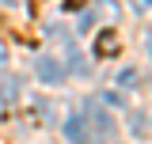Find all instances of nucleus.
<instances>
[{
  "label": "nucleus",
  "instance_id": "obj_1",
  "mask_svg": "<svg viewBox=\"0 0 152 144\" xmlns=\"http://www.w3.org/2000/svg\"><path fill=\"white\" fill-rule=\"evenodd\" d=\"M65 137L72 144H99V140H110L114 137V121L107 114H99V110H80L76 118H69V125H65Z\"/></svg>",
  "mask_w": 152,
  "mask_h": 144
},
{
  "label": "nucleus",
  "instance_id": "obj_4",
  "mask_svg": "<svg viewBox=\"0 0 152 144\" xmlns=\"http://www.w3.org/2000/svg\"><path fill=\"white\" fill-rule=\"evenodd\" d=\"M118 15H122V4H118V0H99V4H95V19H107V23H114Z\"/></svg>",
  "mask_w": 152,
  "mask_h": 144
},
{
  "label": "nucleus",
  "instance_id": "obj_6",
  "mask_svg": "<svg viewBox=\"0 0 152 144\" xmlns=\"http://www.w3.org/2000/svg\"><path fill=\"white\" fill-rule=\"evenodd\" d=\"M8 68V53H4V49H0V72Z\"/></svg>",
  "mask_w": 152,
  "mask_h": 144
},
{
  "label": "nucleus",
  "instance_id": "obj_3",
  "mask_svg": "<svg viewBox=\"0 0 152 144\" xmlns=\"http://www.w3.org/2000/svg\"><path fill=\"white\" fill-rule=\"evenodd\" d=\"M95 53L99 57H114L118 53V34H114V31H103V34L95 38Z\"/></svg>",
  "mask_w": 152,
  "mask_h": 144
},
{
  "label": "nucleus",
  "instance_id": "obj_7",
  "mask_svg": "<svg viewBox=\"0 0 152 144\" xmlns=\"http://www.w3.org/2000/svg\"><path fill=\"white\" fill-rule=\"evenodd\" d=\"M145 46H148V53H152V31H148V34H145Z\"/></svg>",
  "mask_w": 152,
  "mask_h": 144
},
{
  "label": "nucleus",
  "instance_id": "obj_2",
  "mask_svg": "<svg viewBox=\"0 0 152 144\" xmlns=\"http://www.w3.org/2000/svg\"><path fill=\"white\" fill-rule=\"evenodd\" d=\"M38 76H42V80H46V84H61V80H65V68H61V61H57V57H38Z\"/></svg>",
  "mask_w": 152,
  "mask_h": 144
},
{
  "label": "nucleus",
  "instance_id": "obj_5",
  "mask_svg": "<svg viewBox=\"0 0 152 144\" xmlns=\"http://www.w3.org/2000/svg\"><path fill=\"white\" fill-rule=\"evenodd\" d=\"M118 84H122V87H133V84H137V72H133V68H126L122 76H118Z\"/></svg>",
  "mask_w": 152,
  "mask_h": 144
}]
</instances>
